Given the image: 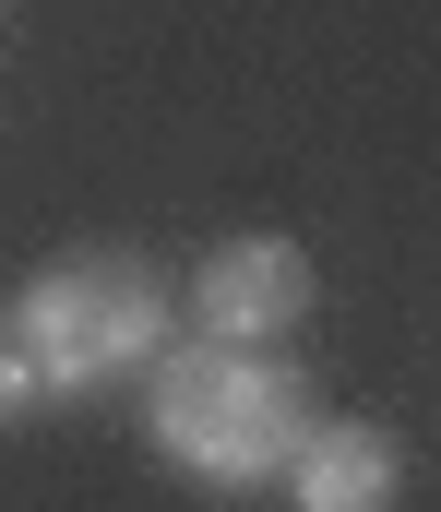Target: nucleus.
Masks as SVG:
<instances>
[{
    "mask_svg": "<svg viewBox=\"0 0 441 512\" xmlns=\"http://www.w3.org/2000/svg\"><path fill=\"white\" fill-rule=\"evenodd\" d=\"M191 322L227 334V346H263V334L310 322V251H298V239H227V251H203Z\"/></svg>",
    "mask_w": 441,
    "mask_h": 512,
    "instance_id": "7ed1b4c3",
    "label": "nucleus"
},
{
    "mask_svg": "<svg viewBox=\"0 0 441 512\" xmlns=\"http://www.w3.org/2000/svg\"><path fill=\"white\" fill-rule=\"evenodd\" d=\"M36 405H48V393H36V370H24V346L0 334V429H24Z\"/></svg>",
    "mask_w": 441,
    "mask_h": 512,
    "instance_id": "39448f33",
    "label": "nucleus"
},
{
    "mask_svg": "<svg viewBox=\"0 0 441 512\" xmlns=\"http://www.w3.org/2000/svg\"><path fill=\"white\" fill-rule=\"evenodd\" d=\"M0 334L24 346L36 393H96V382H132L167 346V286L132 251H60V262H36L12 286Z\"/></svg>",
    "mask_w": 441,
    "mask_h": 512,
    "instance_id": "f03ea898",
    "label": "nucleus"
},
{
    "mask_svg": "<svg viewBox=\"0 0 441 512\" xmlns=\"http://www.w3.org/2000/svg\"><path fill=\"white\" fill-rule=\"evenodd\" d=\"M275 477H287L298 512H394V489H406V441L370 429V417H310V441H298Z\"/></svg>",
    "mask_w": 441,
    "mask_h": 512,
    "instance_id": "20e7f679",
    "label": "nucleus"
},
{
    "mask_svg": "<svg viewBox=\"0 0 441 512\" xmlns=\"http://www.w3.org/2000/svg\"><path fill=\"white\" fill-rule=\"evenodd\" d=\"M310 417H322V393L298 382L287 358H263V346L191 334V346H155L144 358V429H155V453L179 477H203V489H263L310 441Z\"/></svg>",
    "mask_w": 441,
    "mask_h": 512,
    "instance_id": "f257e3e1",
    "label": "nucleus"
}]
</instances>
